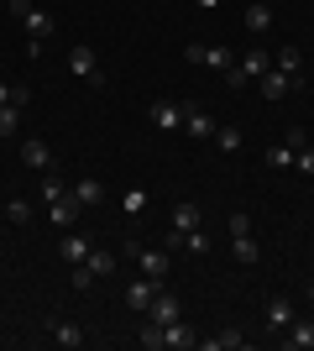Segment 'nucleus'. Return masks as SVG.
I'll return each instance as SVG.
<instances>
[{"mask_svg":"<svg viewBox=\"0 0 314 351\" xmlns=\"http://www.w3.org/2000/svg\"><path fill=\"white\" fill-rule=\"evenodd\" d=\"M179 236H183V247H189V252H199V257L209 252V236L199 231V226H194V231H179Z\"/></svg>","mask_w":314,"mask_h":351,"instance_id":"30","label":"nucleus"},{"mask_svg":"<svg viewBox=\"0 0 314 351\" xmlns=\"http://www.w3.org/2000/svg\"><path fill=\"white\" fill-rule=\"evenodd\" d=\"M94 273V278H110L116 273V252H90V263H84Z\"/></svg>","mask_w":314,"mask_h":351,"instance_id":"23","label":"nucleus"},{"mask_svg":"<svg viewBox=\"0 0 314 351\" xmlns=\"http://www.w3.org/2000/svg\"><path fill=\"white\" fill-rule=\"evenodd\" d=\"M68 73L84 79V84H100V58H94L90 43H74V47H68Z\"/></svg>","mask_w":314,"mask_h":351,"instance_id":"2","label":"nucleus"},{"mask_svg":"<svg viewBox=\"0 0 314 351\" xmlns=\"http://www.w3.org/2000/svg\"><path fill=\"white\" fill-rule=\"evenodd\" d=\"M267 69H272V53H267V47H252V53H246L241 63H231V69H225V84H231V89L257 84V79H262Z\"/></svg>","mask_w":314,"mask_h":351,"instance_id":"1","label":"nucleus"},{"mask_svg":"<svg viewBox=\"0 0 314 351\" xmlns=\"http://www.w3.org/2000/svg\"><path fill=\"white\" fill-rule=\"evenodd\" d=\"M183 58H189V63H209V69H220V73L236 63V58H231V47H199V43L183 47Z\"/></svg>","mask_w":314,"mask_h":351,"instance_id":"9","label":"nucleus"},{"mask_svg":"<svg viewBox=\"0 0 314 351\" xmlns=\"http://www.w3.org/2000/svg\"><path fill=\"white\" fill-rule=\"evenodd\" d=\"M147 315H152V325H173V320H183V304L173 299V293H152V304H147Z\"/></svg>","mask_w":314,"mask_h":351,"instance_id":"6","label":"nucleus"},{"mask_svg":"<svg viewBox=\"0 0 314 351\" xmlns=\"http://www.w3.org/2000/svg\"><path fill=\"white\" fill-rule=\"evenodd\" d=\"M152 293H157V283H152V278H131V283H126V304H131V309H147Z\"/></svg>","mask_w":314,"mask_h":351,"instance_id":"16","label":"nucleus"},{"mask_svg":"<svg viewBox=\"0 0 314 351\" xmlns=\"http://www.w3.org/2000/svg\"><path fill=\"white\" fill-rule=\"evenodd\" d=\"M288 147H293V152H299V147H309V132H304V126H293V132H288Z\"/></svg>","mask_w":314,"mask_h":351,"instance_id":"36","label":"nucleus"},{"mask_svg":"<svg viewBox=\"0 0 314 351\" xmlns=\"http://www.w3.org/2000/svg\"><path fill=\"white\" fill-rule=\"evenodd\" d=\"M120 205H126V215H136V210H147V189H126V199H120Z\"/></svg>","mask_w":314,"mask_h":351,"instance_id":"32","label":"nucleus"},{"mask_svg":"<svg viewBox=\"0 0 314 351\" xmlns=\"http://www.w3.org/2000/svg\"><path fill=\"white\" fill-rule=\"evenodd\" d=\"M5 220H11V226H27V220H31V205L21 199V194H16L11 205H5Z\"/></svg>","mask_w":314,"mask_h":351,"instance_id":"27","label":"nucleus"},{"mask_svg":"<svg viewBox=\"0 0 314 351\" xmlns=\"http://www.w3.org/2000/svg\"><path fill=\"white\" fill-rule=\"evenodd\" d=\"M262 320H267L272 330H283V325L293 320V304H288L283 293H278V299H267V309H262Z\"/></svg>","mask_w":314,"mask_h":351,"instance_id":"17","label":"nucleus"},{"mask_svg":"<svg viewBox=\"0 0 314 351\" xmlns=\"http://www.w3.org/2000/svg\"><path fill=\"white\" fill-rule=\"evenodd\" d=\"M231 241H236V263H246V267H252L257 257H262V247H257L252 236H231Z\"/></svg>","mask_w":314,"mask_h":351,"instance_id":"24","label":"nucleus"},{"mask_svg":"<svg viewBox=\"0 0 314 351\" xmlns=\"http://www.w3.org/2000/svg\"><path fill=\"white\" fill-rule=\"evenodd\" d=\"M283 346H293V351H314V320H293L283 325Z\"/></svg>","mask_w":314,"mask_h":351,"instance_id":"8","label":"nucleus"},{"mask_svg":"<svg viewBox=\"0 0 314 351\" xmlns=\"http://www.w3.org/2000/svg\"><path fill=\"white\" fill-rule=\"evenodd\" d=\"M74 194H79V205H100V199H105V184H100L94 173H84V178L74 184Z\"/></svg>","mask_w":314,"mask_h":351,"instance_id":"19","label":"nucleus"},{"mask_svg":"<svg viewBox=\"0 0 314 351\" xmlns=\"http://www.w3.org/2000/svg\"><path fill=\"white\" fill-rule=\"evenodd\" d=\"M257 89H262L267 100H283L288 89H293V79H288V73H278V69H267V73H262V79H257Z\"/></svg>","mask_w":314,"mask_h":351,"instance_id":"13","label":"nucleus"},{"mask_svg":"<svg viewBox=\"0 0 314 351\" xmlns=\"http://www.w3.org/2000/svg\"><path fill=\"white\" fill-rule=\"evenodd\" d=\"M58 252H63V263H68V267H79V263H90V252H94V247H90L79 231H63V247H58Z\"/></svg>","mask_w":314,"mask_h":351,"instance_id":"11","label":"nucleus"},{"mask_svg":"<svg viewBox=\"0 0 314 351\" xmlns=\"http://www.w3.org/2000/svg\"><path fill=\"white\" fill-rule=\"evenodd\" d=\"M90 283H94V273H90L84 263H79V267H74V289H90Z\"/></svg>","mask_w":314,"mask_h":351,"instance_id":"35","label":"nucleus"},{"mask_svg":"<svg viewBox=\"0 0 314 351\" xmlns=\"http://www.w3.org/2000/svg\"><path fill=\"white\" fill-rule=\"evenodd\" d=\"M267 162H272V168H293V147H288V142L267 147Z\"/></svg>","mask_w":314,"mask_h":351,"instance_id":"28","label":"nucleus"},{"mask_svg":"<svg viewBox=\"0 0 314 351\" xmlns=\"http://www.w3.org/2000/svg\"><path fill=\"white\" fill-rule=\"evenodd\" d=\"M199 5H205V11H215V5H220V0H199Z\"/></svg>","mask_w":314,"mask_h":351,"instance_id":"38","label":"nucleus"},{"mask_svg":"<svg viewBox=\"0 0 314 351\" xmlns=\"http://www.w3.org/2000/svg\"><path fill=\"white\" fill-rule=\"evenodd\" d=\"M53 341H58V346H84V330H79V325H68V320H58V325H53Z\"/></svg>","mask_w":314,"mask_h":351,"instance_id":"22","label":"nucleus"},{"mask_svg":"<svg viewBox=\"0 0 314 351\" xmlns=\"http://www.w3.org/2000/svg\"><path fill=\"white\" fill-rule=\"evenodd\" d=\"M136 341H142L147 351H163V325H152V320H147V330H142Z\"/></svg>","mask_w":314,"mask_h":351,"instance_id":"31","label":"nucleus"},{"mask_svg":"<svg viewBox=\"0 0 314 351\" xmlns=\"http://www.w3.org/2000/svg\"><path fill=\"white\" fill-rule=\"evenodd\" d=\"M194 226H199V205L179 199V205H173V231H194Z\"/></svg>","mask_w":314,"mask_h":351,"instance_id":"21","label":"nucleus"},{"mask_svg":"<svg viewBox=\"0 0 314 351\" xmlns=\"http://www.w3.org/2000/svg\"><path fill=\"white\" fill-rule=\"evenodd\" d=\"M79 210H84V205H79V194H74V189H63L58 199H53V210H47V215H53V226H58V231H74Z\"/></svg>","mask_w":314,"mask_h":351,"instance_id":"5","label":"nucleus"},{"mask_svg":"<svg viewBox=\"0 0 314 351\" xmlns=\"http://www.w3.org/2000/svg\"><path fill=\"white\" fill-rule=\"evenodd\" d=\"M246 32H257V37L272 32V5L267 0H252V5H246Z\"/></svg>","mask_w":314,"mask_h":351,"instance_id":"14","label":"nucleus"},{"mask_svg":"<svg viewBox=\"0 0 314 351\" xmlns=\"http://www.w3.org/2000/svg\"><path fill=\"white\" fill-rule=\"evenodd\" d=\"M215 147L220 152H241V132L236 126H215Z\"/></svg>","mask_w":314,"mask_h":351,"instance_id":"25","label":"nucleus"},{"mask_svg":"<svg viewBox=\"0 0 314 351\" xmlns=\"http://www.w3.org/2000/svg\"><path fill=\"white\" fill-rule=\"evenodd\" d=\"M272 69H278V73H288V79H299V69H304V53H299V47H283V53L272 58Z\"/></svg>","mask_w":314,"mask_h":351,"instance_id":"20","label":"nucleus"},{"mask_svg":"<svg viewBox=\"0 0 314 351\" xmlns=\"http://www.w3.org/2000/svg\"><path fill=\"white\" fill-rule=\"evenodd\" d=\"M126 252H131V263L142 267V278H152V283L168 278V252H147V247H136V241H126Z\"/></svg>","mask_w":314,"mask_h":351,"instance_id":"3","label":"nucleus"},{"mask_svg":"<svg viewBox=\"0 0 314 351\" xmlns=\"http://www.w3.org/2000/svg\"><path fill=\"white\" fill-rule=\"evenodd\" d=\"M63 189H68V184H63V178L53 173V168H47V173H42V199H47V205H53V199H58Z\"/></svg>","mask_w":314,"mask_h":351,"instance_id":"29","label":"nucleus"},{"mask_svg":"<svg viewBox=\"0 0 314 351\" xmlns=\"http://www.w3.org/2000/svg\"><path fill=\"white\" fill-rule=\"evenodd\" d=\"M21 126V105H0V136H16Z\"/></svg>","mask_w":314,"mask_h":351,"instance_id":"26","label":"nucleus"},{"mask_svg":"<svg viewBox=\"0 0 314 351\" xmlns=\"http://www.w3.org/2000/svg\"><path fill=\"white\" fill-rule=\"evenodd\" d=\"M231 236H252V215H246V210L231 215Z\"/></svg>","mask_w":314,"mask_h":351,"instance_id":"34","label":"nucleus"},{"mask_svg":"<svg viewBox=\"0 0 314 351\" xmlns=\"http://www.w3.org/2000/svg\"><path fill=\"white\" fill-rule=\"evenodd\" d=\"M16 21L27 27V43H47V37L58 32V21H53V16H47V11H31V5H27L21 16H16Z\"/></svg>","mask_w":314,"mask_h":351,"instance_id":"4","label":"nucleus"},{"mask_svg":"<svg viewBox=\"0 0 314 351\" xmlns=\"http://www.w3.org/2000/svg\"><path fill=\"white\" fill-rule=\"evenodd\" d=\"M11 95H16V84H0V105H11Z\"/></svg>","mask_w":314,"mask_h":351,"instance_id":"37","label":"nucleus"},{"mask_svg":"<svg viewBox=\"0 0 314 351\" xmlns=\"http://www.w3.org/2000/svg\"><path fill=\"white\" fill-rule=\"evenodd\" d=\"M183 132L194 136V142H205V136H215V121H209V110H199V105H189V110H183Z\"/></svg>","mask_w":314,"mask_h":351,"instance_id":"12","label":"nucleus"},{"mask_svg":"<svg viewBox=\"0 0 314 351\" xmlns=\"http://www.w3.org/2000/svg\"><path fill=\"white\" fill-rule=\"evenodd\" d=\"M21 162H27V168H53V152H47V142H37V136H31V142H21Z\"/></svg>","mask_w":314,"mask_h":351,"instance_id":"15","label":"nucleus"},{"mask_svg":"<svg viewBox=\"0 0 314 351\" xmlns=\"http://www.w3.org/2000/svg\"><path fill=\"white\" fill-rule=\"evenodd\" d=\"M293 173H314V147H299V152H293Z\"/></svg>","mask_w":314,"mask_h":351,"instance_id":"33","label":"nucleus"},{"mask_svg":"<svg viewBox=\"0 0 314 351\" xmlns=\"http://www.w3.org/2000/svg\"><path fill=\"white\" fill-rule=\"evenodd\" d=\"M183 110H189V105L157 100V105H152V126H157V132H183Z\"/></svg>","mask_w":314,"mask_h":351,"instance_id":"7","label":"nucleus"},{"mask_svg":"<svg viewBox=\"0 0 314 351\" xmlns=\"http://www.w3.org/2000/svg\"><path fill=\"white\" fill-rule=\"evenodd\" d=\"M163 346L189 351V346H199V330H194L189 320H173V325H163Z\"/></svg>","mask_w":314,"mask_h":351,"instance_id":"10","label":"nucleus"},{"mask_svg":"<svg viewBox=\"0 0 314 351\" xmlns=\"http://www.w3.org/2000/svg\"><path fill=\"white\" fill-rule=\"evenodd\" d=\"M199 346H205V351H241L246 336H241V330H220V336H205Z\"/></svg>","mask_w":314,"mask_h":351,"instance_id":"18","label":"nucleus"}]
</instances>
